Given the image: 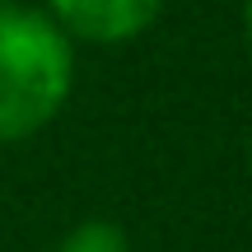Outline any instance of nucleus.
Listing matches in <instances>:
<instances>
[{"mask_svg": "<svg viewBox=\"0 0 252 252\" xmlns=\"http://www.w3.org/2000/svg\"><path fill=\"white\" fill-rule=\"evenodd\" d=\"M248 168H252V135H248Z\"/></svg>", "mask_w": 252, "mask_h": 252, "instance_id": "39448f33", "label": "nucleus"}, {"mask_svg": "<svg viewBox=\"0 0 252 252\" xmlns=\"http://www.w3.org/2000/svg\"><path fill=\"white\" fill-rule=\"evenodd\" d=\"M56 252H131V238H126L122 224L94 215V220H80L75 229H65Z\"/></svg>", "mask_w": 252, "mask_h": 252, "instance_id": "7ed1b4c3", "label": "nucleus"}, {"mask_svg": "<svg viewBox=\"0 0 252 252\" xmlns=\"http://www.w3.org/2000/svg\"><path fill=\"white\" fill-rule=\"evenodd\" d=\"M47 14L70 42L122 47L154 28L163 0H47Z\"/></svg>", "mask_w": 252, "mask_h": 252, "instance_id": "f03ea898", "label": "nucleus"}, {"mask_svg": "<svg viewBox=\"0 0 252 252\" xmlns=\"http://www.w3.org/2000/svg\"><path fill=\"white\" fill-rule=\"evenodd\" d=\"M5 5H9V0H0V9H5Z\"/></svg>", "mask_w": 252, "mask_h": 252, "instance_id": "423d86ee", "label": "nucleus"}, {"mask_svg": "<svg viewBox=\"0 0 252 252\" xmlns=\"http://www.w3.org/2000/svg\"><path fill=\"white\" fill-rule=\"evenodd\" d=\"M243 33H248V52H252V0H243Z\"/></svg>", "mask_w": 252, "mask_h": 252, "instance_id": "20e7f679", "label": "nucleus"}, {"mask_svg": "<svg viewBox=\"0 0 252 252\" xmlns=\"http://www.w3.org/2000/svg\"><path fill=\"white\" fill-rule=\"evenodd\" d=\"M75 94V42L47 9H0V145L47 131Z\"/></svg>", "mask_w": 252, "mask_h": 252, "instance_id": "f257e3e1", "label": "nucleus"}]
</instances>
